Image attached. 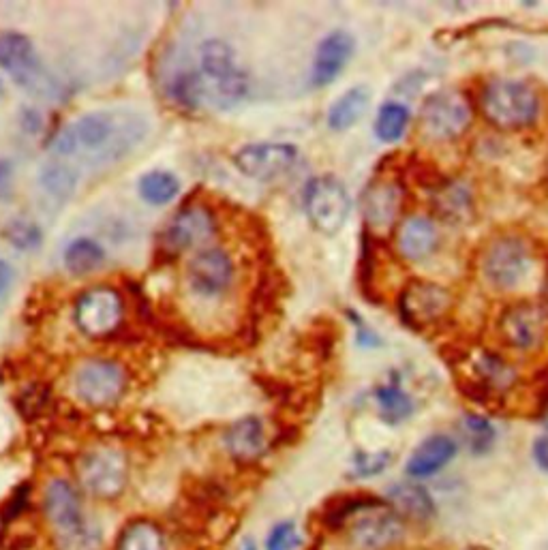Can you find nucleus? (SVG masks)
I'll use <instances>...</instances> for the list:
<instances>
[{
  "mask_svg": "<svg viewBox=\"0 0 548 550\" xmlns=\"http://www.w3.org/2000/svg\"><path fill=\"white\" fill-rule=\"evenodd\" d=\"M369 103H371V93L367 86L349 88L345 95H341L332 103V108L328 112V127L332 131L352 129L356 122L367 114Z\"/></svg>",
  "mask_w": 548,
  "mask_h": 550,
  "instance_id": "obj_26",
  "label": "nucleus"
},
{
  "mask_svg": "<svg viewBox=\"0 0 548 550\" xmlns=\"http://www.w3.org/2000/svg\"><path fill=\"white\" fill-rule=\"evenodd\" d=\"M5 238L13 244L15 249L33 251V249H37L39 244H41L43 232H41V227L35 221H30V219H13L5 227Z\"/></svg>",
  "mask_w": 548,
  "mask_h": 550,
  "instance_id": "obj_35",
  "label": "nucleus"
},
{
  "mask_svg": "<svg viewBox=\"0 0 548 550\" xmlns=\"http://www.w3.org/2000/svg\"><path fill=\"white\" fill-rule=\"evenodd\" d=\"M41 185L56 197H67L78 187V172L69 163L52 161L41 170Z\"/></svg>",
  "mask_w": 548,
  "mask_h": 550,
  "instance_id": "obj_34",
  "label": "nucleus"
},
{
  "mask_svg": "<svg viewBox=\"0 0 548 550\" xmlns=\"http://www.w3.org/2000/svg\"><path fill=\"white\" fill-rule=\"evenodd\" d=\"M302 546V536L294 521L277 523L266 536V550H296Z\"/></svg>",
  "mask_w": 548,
  "mask_h": 550,
  "instance_id": "obj_37",
  "label": "nucleus"
},
{
  "mask_svg": "<svg viewBox=\"0 0 548 550\" xmlns=\"http://www.w3.org/2000/svg\"><path fill=\"white\" fill-rule=\"evenodd\" d=\"M392 463V454L388 450L382 452H356L354 456V476L356 478H375L384 473Z\"/></svg>",
  "mask_w": 548,
  "mask_h": 550,
  "instance_id": "obj_36",
  "label": "nucleus"
},
{
  "mask_svg": "<svg viewBox=\"0 0 548 550\" xmlns=\"http://www.w3.org/2000/svg\"><path fill=\"white\" fill-rule=\"evenodd\" d=\"M11 281H13V268L5 262V259H0V296H3L11 287Z\"/></svg>",
  "mask_w": 548,
  "mask_h": 550,
  "instance_id": "obj_43",
  "label": "nucleus"
},
{
  "mask_svg": "<svg viewBox=\"0 0 548 550\" xmlns=\"http://www.w3.org/2000/svg\"><path fill=\"white\" fill-rule=\"evenodd\" d=\"M375 403L379 409V418L392 426L409 420L411 414H414V401H411V396L401 388L399 381L379 386L375 390Z\"/></svg>",
  "mask_w": 548,
  "mask_h": 550,
  "instance_id": "obj_27",
  "label": "nucleus"
},
{
  "mask_svg": "<svg viewBox=\"0 0 548 550\" xmlns=\"http://www.w3.org/2000/svg\"><path fill=\"white\" fill-rule=\"evenodd\" d=\"M452 294L433 281L411 279L399 296V315L411 330L422 332L439 324L452 311Z\"/></svg>",
  "mask_w": 548,
  "mask_h": 550,
  "instance_id": "obj_11",
  "label": "nucleus"
},
{
  "mask_svg": "<svg viewBox=\"0 0 548 550\" xmlns=\"http://www.w3.org/2000/svg\"><path fill=\"white\" fill-rule=\"evenodd\" d=\"M544 304L548 307V272H546V279H544Z\"/></svg>",
  "mask_w": 548,
  "mask_h": 550,
  "instance_id": "obj_44",
  "label": "nucleus"
},
{
  "mask_svg": "<svg viewBox=\"0 0 548 550\" xmlns=\"http://www.w3.org/2000/svg\"><path fill=\"white\" fill-rule=\"evenodd\" d=\"M242 550H255V546H251V544H249V546H245Z\"/></svg>",
  "mask_w": 548,
  "mask_h": 550,
  "instance_id": "obj_47",
  "label": "nucleus"
},
{
  "mask_svg": "<svg viewBox=\"0 0 548 550\" xmlns=\"http://www.w3.org/2000/svg\"><path fill=\"white\" fill-rule=\"evenodd\" d=\"M459 454V443L446 433H435L420 441L416 450L409 454L405 463V473L409 480L433 478L441 469H446L454 456Z\"/></svg>",
  "mask_w": 548,
  "mask_h": 550,
  "instance_id": "obj_20",
  "label": "nucleus"
},
{
  "mask_svg": "<svg viewBox=\"0 0 548 550\" xmlns=\"http://www.w3.org/2000/svg\"><path fill=\"white\" fill-rule=\"evenodd\" d=\"M461 433L465 437L469 452L476 456L491 452L497 441V431L493 422L480 414H467L461 420Z\"/></svg>",
  "mask_w": 548,
  "mask_h": 550,
  "instance_id": "obj_32",
  "label": "nucleus"
},
{
  "mask_svg": "<svg viewBox=\"0 0 548 550\" xmlns=\"http://www.w3.org/2000/svg\"><path fill=\"white\" fill-rule=\"evenodd\" d=\"M407 525L405 518L388 506L360 512L347 529V540L356 550H388L405 540Z\"/></svg>",
  "mask_w": 548,
  "mask_h": 550,
  "instance_id": "obj_13",
  "label": "nucleus"
},
{
  "mask_svg": "<svg viewBox=\"0 0 548 550\" xmlns=\"http://www.w3.org/2000/svg\"><path fill=\"white\" fill-rule=\"evenodd\" d=\"M189 285L197 296L217 298L234 279V264L230 255L221 249L200 251L189 264Z\"/></svg>",
  "mask_w": 548,
  "mask_h": 550,
  "instance_id": "obj_18",
  "label": "nucleus"
},
{
  "mask_svg": "<svg viewBox=\"0 0 548 550\" xmlns=\"http://www.w3.org/2000/svg\"><path fill=\"white\" fill-rule=\"evenodd\" d=\"M499 334L510 347L534 351L548 339V307L544 302H514L499 317Z\"/></svg>",
  "mask_w": 548,
  "mask_h": 550,
  "instance_id": "obj_14",
  "label": "nucleus"
},
{
  "mask_svg": "<svg viewBox=\"0 0 548 550\" xmlns=\"http://www.w3.org/2000/svg\"><path fill=\"white\" fill-rule=\"evenodd\" d=\"M471 122V108L459 90H441L424 101L420 127L424 135L437 142H452L461 137Z\"/></svg>",
  "mask_w": 548,
  "mask_h": 550,
  "instance_id": "obj_12",
  "label": "nucleus"
},
{
  "mask_svg": "<svg viewBox=\"0 0 548 550\" xmlns=\"http://www.w3.org/2000/svg\"><path fill=\"white\" fill-rule=\"evenodd\" d=\"M347 315H349V319H352L354 326H356V339H358L360 347L371 349V347H377L379 343H382V341H379V336L373 332V328L367 326V322H364L362 317L356 315V311H347Z\"/></svg>",
  "mask_w": 548,
  "mask_h": 550,
  "instance_id": "obj_40",
  "label": "nucleus"
},
{
  "mask_svg": "<svg viewBox=\"0 0 548 550\" xmlns=\"http://www.w3.org/2000/svg\"><path fill=\"white\" fill-rule=\"evenodd\" d=\"M13 191V163L0 159V200H9Z\"/></svg>",
  "mask_w": 548,
  "mask_h": 550,
  "instance_id": "obj_41",
  "label": "nucleus"
},
{
  "mask_svg": "<svg viewBox=\"0 0 548 550\" xmlns=\"http://www.w3.org/2000/svg\"><path fill=\"white\" fill-rule=\"evenodd\" d=\"M386 501L392 510H397L403 518L411 521H431L437 514V503L429 488H424L418 480H403L388 486Z\"/></svg>",
  "mask_w": 548,
  "mask_h": 550,
  "instance_id": "obj_22",
  "label": "nucleus"
},
{
  "mask_svg": "<svg viewBox=\"0 0 548 550\" xmlns=\"http://www.w3.org/2000/svg\"><path fill=\"white\" fill-rule=\"evenodd\" d=\"M463 550H489V548H484V546H467Z\"/></svg>",
  "mask_w": 548,
  "mask_h": 550,
  "instance_id": "obj_45",
  "label": "nucleus"
},
{
  "mask_svg": "<svg viewBox=\"0 0 548 550\" xmlns=\"http://www.w3.org/2000/svg\"><path fill=\"white\" fill-rule=\"evenodd\" d=\"M439 244L437 225L429 217H409L397 234V249L407 262H422L431 257Z\"/></svg>",
  "mask_w": 548,
  "mask_h": 550,
  "instance_id": "obj_24",
  "label": "nucleus"
},
{
  "mask_svg": "<svg viewBox=\"0 0 548 550\" xmlns=\"http://www.w3.org/2000/svg\"><path fill=\"white\" fill-rule=\"evenodd\" d=\"M484 118L497 129H525L540 116L536 90L521 80H493L484 86L480 97Z\"/></svg>",
  "mask_w": 548,
  "mask_h": 550,
  "instance_id": "obj_4",
  "label": "nucleus"
},
{
  "mask_svg": "<svg viewBox=\"0 0 548 550\" xmlns=\"http://www.w3.org/2000/svg\"><path fill=\"white\" fill-rule=\"evenodd\" d=\"M50 401V390L41 386V384H33L22 390V394L18 396V409L22 411L24 418H37L43 414V409L48 407Z\"/></svg>",
  "mask_w": 548,
  "mask_h": 550,
  "instance_id": "obj_38",
  "label": "nucleus"
},
{
  "mask_svg": "<svg viewBox=\"0 0 548 550\" xmlns=\"http://www.w3.org/2000/svg\"><path fill=\"white\" fill-rule=\"evenodd\" d=\"M0 69H5L15 82L30 90V93H54L52 75L43 69L33 41L22 33H13V30L0 33Z\"/></svg>",
  "mask_w": 548,
  "mask_h": 550,
  "instance_id": "obj_8",
  "label": "nucleus"
},
{
  "mask_svg": "<svg viewBox=\"0 0 548 550\" xmlns=\"http://www.w3.org/2000/svg\"><path fill=\"white\" fill-rule=\"evenodd\" d=\"M28 499H30V484H20L15 491L11 493V497L7 499L5 503V510H3V518L5 521H15L18 518L26 506H28Z\"/></svg>",
  "mask_w": 548,
  "mask_h": 550,
  "instance_id": "obj_39",
  "label": "nucleus"
},
{
  "mask_svg": "<svg viewBox=\"0 0 548 550\" xmlns=\"http://www.w3.org/2000/svg\"><path fill=\"white\" fill-rule=\"evenodd\" d=\"M73 317L82 334L90 336V339H105V336H112L123 326V296H120L118 289L108 285L90 287L75 300Z\"/></svg>",
  "mask_w": 548,
  "mask_h": 550,
  "instance_id": "obj_7",
  "label": "nucleus"
},
{
  "mask_svg": "<svg viewBox=\"0 0 548 550\" xmlns=\"http://www.w3.org/2000/svg\"><path fill=\"white\" fill-rule=\"evenodd\" d=\"M116 550H167L163 531L150 521L127 525L116 542Z\"/></svg>",
  "mask_w": 548,
  "mask_h": 550,
  "instance_id": "obj_31",
  "label": "nucleus"
},
{
  "mask_svg": "<svg viewBox=\"0 0 548 550\" xmlns=\"http://www.w3.org/2000/svg\"><path fill=\"white\" fill-rule=\"evenodd\" d=\"M78 478L88 495L112 501L123 495L129 484V461L116 448H97L80 461Z\"/></svg>",
  "mask_w": 548,
  "mask_h": 550,
  "instance_id": "obj_9",
  "label": "nucleus"
},
{
  "mask_svg": "<svg viewBox=\"0 0 548 550\" xmlns=\"http://www.w3.org/2000/svg\"><path fill=\"white\" fill-rule=\"evenodd\" d=\"M140 189L142 200L152 204V206H165L172 200H176V195L180 193V180L172 172H163L155 170L148 172L140 178Z\"/></svg>",
  "mask_w": 548,
  "mask_h": 550,
  "instance_id": "obj_30",
  "label": "nucleus"
},
{
  "mask_svg": "<svg viewBox=\"0 0 548 550\" xmlns=\"http://www.w3.org/2000/svg\"><path fill=\"white\" fill-rule=\"evenodd\" d=\"M405 202V189L399 180L377 178L364 189L362 217L369 232L388 234L397 223Z\"/></svg>",
  "mask_w": 548,
  "mask_h": 550,
  "instance_id": "obj_16",
  "label": "nucleus"
},
{
  "mask_svg": "<svg viewBox=\"0 0 548 550\" xmlns=\"http://www.w3.org/2000/svg\"><path fill=\"white\" fill-rule=\"evenodd\" d=\"M544 424H546V431H548V411H546V418H544Z\"/></svg>",
  "mask_w": 548,
  "mask_h": 550,
  "instance_id": "obj_46",
  "label": "nucleus"
},
{
  "mask_svg": "<svg viewBox=\"0 0 548 550\" xmlns=\"http://www.w3.org/2000/svg\"><path fill=\"white\" fill-rule=\"evenodd\" d=\"M298 161V150L289 144H251L234 155V165L253 180H272L287 174Z\"/></svg>",
  "mask_w": 548,
  "mask_h": 550,
  "instance_id": "obj_17",
  "label": "nucleus"
},
{
  "mask_svg": "<svg viewBox=\"0 0 548 550\" xmlns=\"http://www.w3.org/2000/svg\"><path fill=\"white\" fill-rule=\"evenodd\" d=\"M73 392L78 399L90 407H112L127 392L129 379L123 366L114 360L90 358L84 360L73 373Z\"/></svg>",
  "mask_w": 548,
  "mask_h": 550,
  "instance_id": "obj_6",
  "label": "nucleus"
},
{
  "mask_svg": "<svg viewBox=\"0 0 548 550\" xmlns=\"http://www.w3.org/2000/svg\"><path fill=\"white\" fill-rule=\"evenodd\" d=\"M480 268L486 283L501 292H510L527 281L534 268V255L521 236H499L484 249Z\"/></svg>",
  "mask_w": 548,
  "mask_h": 550,
  "instance_id": "obj_5",
  "label": "nucleus"
},
{
  "mask_svg": "<svg viewBox=\"0 0 548 550\" xmlns=\"http://www.w3.org/2000/svg\"><path fill=\"white\" fill-rule=\"evenodd\" d=\"M382 503H386V499H379L373 495H347V497L337 499L332 503L328 512L324 514V523L330 529H337V527L345 525L349 518L354 521L360 512L371 510L375 506H382Z\"/></svg>",
  "mask_w": 548,
  "mask_h": 550,
  "instance_id": "obj_33",
  "label": "nucleus"
},
{
  "mask_svg": "<svg viewBox=\"0 0 548 550\" xmlns=\"http://www.w3.org/2000/svg\"><path fill=\"white\" fill-rule=\"evenodd\" d=\"M531 454H534V461L536 465L548 473V433L540 435L536 441H534V448H531Z\"/></svg>",
  "mask_w": 548,
  "mask_h": 550,
  "instance_id": "obj_42",
  "label": "nucleus"
},
{
  "mask_svg": "<svg viewBox=\"0 0 548 550\" xmlns=\"http://www.w3.org/2000/svg\"><path fill=\"white\" fill-rule=\"evenodd\" d=\"M467 364L471 369V377L463 379V390L478 403H486L489 399H495V396H501L516 379L512 366L504 358L491 354V351H476V354L469 356Z\"/></svg>",
  "mask_w": 548,
  "mask_h": 550,
  "instance_id": "obj_15",
  "label": "nucleus"
},
{
  "mask_svg": "<svg viewBox=\"0 0 548 550\" xmlns=\"http://www.w3.org/2000/svg\"><path fill=\"white\" fill-rule=\"evenodd\" d=\"M217 234V221L204 206H187L170 221L165 229V247L174 253H182L206 244Z\"/></svg>",
  "mask_w": 548,
  "mask_h": 550,
  "instance_id": "obj_19",
  "label": "nucleus"
},
{
  "mask_svg": "<svg viewBox=\"0 0 548 550\" xmlns=\"http://www.w3.org/2000/svg\"><path fill=\"white\" fill-rule=\"evenodd\" d=\"M148 120L129 108L88 112L58 133L52 150L60 157H78L88 165H110L127 157L144 140Z\"/></svg>",
  "mask_w": 548,
  "mask_h": 550,
  "instance_id": "obj_1",
  "label": "nucleus"
},
{
  "mask_svg": "<svg viewBox=\"0 0 548 550\" xmlns=\"http://www.w3.org/2000/svg\"><path fill=\"white\" fill-rule=\"evenodd\" d=\"M304 206L317 232L334 236L341 232L352 212V200L343 182L334 176H319L304 191Z\"/></svg>",
  "mask_w": 548,
  "mask_h": 550,
  "instance_id": "obj_10",
  "label": "nucleus"
},
{
  "mask_svg": "<svg viewBox=\"0 0 548 550\" xmlns=\"http://www.w3.org/2000/svg\"><path fill=\"white\" fill-rule=\"evenodd\" d=\"M409 108L397 101H388L377 112L375 118V135L386 144L399 142L409 127Z\"/></svg>",
  "mask_w": 548,
  "mask_h": 550,
  "instance_id": "obj_29",
  "label": "nucleus"
},
{
  "mask_svg": "<svg viewBox=\"0 0 548 550\" xmlns=\"http://www.w3.org/2000/svg\"><path fill=\"white\" fill-rule=\"evenodd\" d=\"M202 69L195 71L197 95L202 103L221 108L238 103L249 93V80L236 65L234 50L221 39H210L200 48Z\"/></svg>",
  "mask_w": 548,
  "mask_h": 550,
  "instance_id": "obj_3",
  "label": "nucleus"
},
{
  "mask_svg": "<svg viewBox=\"0 0 548 550\" xmlns=\"http://www.w3.org/2000/svg\"><path fill=\"white\" fill-rule=\"evenodd\" d=\"M43 512L54 531L58 550H99L101 529L88 521L80 493L69 480L54 478L45 486Z\"/></svg>",
  "mask_w": 548,
  "mask_h": 550,
  "instance_id": "obj_2",
  "label": "nucleus"
},
{
  "mask_svg": "<svg viewBox=\"0 0 548 550\" xmlns=\"http://www.w3.org/2000/svg\"><path fill=\"white\" fill-rule=\"evenodd\" d=\"M105 259L101 244L93 238H75L65 249V268L71 274H88L97 270Z\"/></svg>",
  "mask_w": 548,
  "mask_h": 550,
  "instance_id": "obj_28",
  "label": "nucleus"
},
{
  "mask_svg": "<svg viewBox=\"0 0 548 550\" xmlns=\"http://www.w3.org/2000/svg\"><path fill=\"white\" fill-rule=\"evenodd\" d=\"M356 50L354 37L347 30H332L330 35L322 39L317 45L315 60H313V84L315 86H328L339 78L341 71L352 60Z\"/></svg>",
  "mask_w": 548,
  "mask_h": 550,
  "instance_id": "obj_21",
  "label": "nucleus"
},
{
  "mask_svg": "<svg viewBox=\"0 0 548 550\" xmlns=\"http://www.w3.org/2000/svg\"><path fill=\"white\" fill-rule=\"evenodd\" d=\"M223 446L238 463L257 461L266 452V431L262 420L249 416L234 422L223 433Z\"/></svg>",
  "mask_w": 548,
  "mask_h": 550,
  "instance_id": "obj_23",
  "label": "nucleus"
},
{
  "mask_svg": "<svg viewBox=\"0 0 548 550\" xmlns=\"http://www.w3.org/2000/svg\"><path fill=\"white\" fill-rule=\"evenodd\" d=\"M433 208L437 215L450 223H463L474 215V197L465 182L444 180L433 189Z\"/></svg>",
  "mask_w": 548,
  "mask_h": 550,
  "instance_id": "obj_25",
  "label": "nucleus"
}]
</instances>
